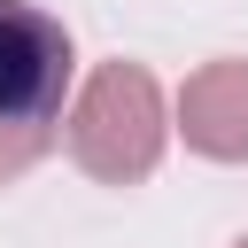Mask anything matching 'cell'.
Masks as SVG:
<instances>
[{"label": "cell", "instance_id": "cell-2", "mask_svg": "<svg viewBox=\"0 0 248 248\" xmlns=\"http://www.w3.org/2000/svg\"><path fill=\"white\" fill-rule=\"evenodd\" d=\"M70 155L101 186H140L163 163V93L140 62H101L70 108Z\"/></svg>", "mask_w": 248, "mask_h": 248}, {"label": "cell", "instance_id": "cell-3", "mask_svg": "<svg viewBox=\"0 0 248 248\" xmlns=\"http://www.w3.org/2000/svg\"><path fill=\"white\" fill-rule=\"evenodd\" d=\"M178 132L209 163H248V62H209L178 93Z\"/></svg>", "mask_w": 248, "mask_h": 248}, {"label": "cell", "instance_id": "cell-4", "mask_svg": "<svg viewBox=\"0 0 248 248\" xmlns=\"http://www.w3.org/2000/svg\"><path fill=\"white\" fill-rule=\"evenodd\" d=\"M232 248H248V240H232Z\"/></svg>", "mask_w": 248, "mask_h": 248}, {"label": "cell", "instance_id": "cell-1", "mask_svg": "<svg viewBox=\"0 0 248 248\" xmlns=\"http://www.w3.org/2000/svg\"><path fill=\"white\" fill-rule=\"evenodd\" d=\"M70 31L31 8V0H0V186L23 178L46 147H54V116L70 93Z\"/></svg>", "mask_w": 248, "mask_h": 248}]
</instances>
